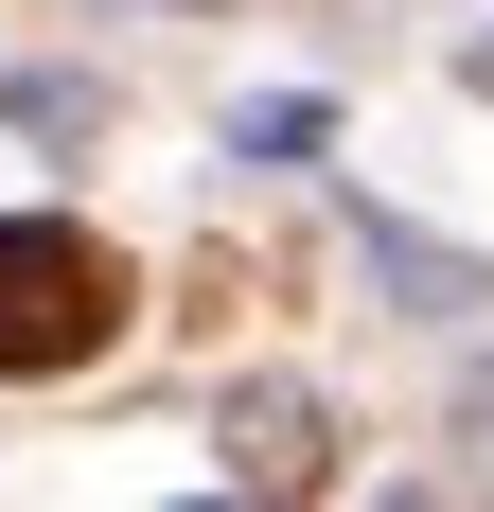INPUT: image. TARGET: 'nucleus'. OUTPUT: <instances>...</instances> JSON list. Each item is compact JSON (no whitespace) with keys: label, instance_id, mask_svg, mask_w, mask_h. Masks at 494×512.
<instances>
[{"label":"nucleus","instance_id":"1","mask_svg":"<svg viewBox=\"0 0 494 512\" xmlns=\"http://www.w3.org/2000/svg\"><path fill=\"white\" fill-rule=\"evenodd\" d=\"M106 336H124V265H106V230L18 212V230H0V371H89Z\"/></svg>","mask_w":494,"mask_h":512},{"label":"nucleus","instance_id":"2","mask_svg":"<svg viewBox=\"0 0 494 512\" xmlns=\"http://www.w3.org/2000/svg\"><path fill=\"white\" fill-rule=\"evenodd\" d=\"M230 460L247 477H318V407H300V389H247V407H230Z\"/></svg>","mask_w":494,"mask_h":512}]
</instances>
